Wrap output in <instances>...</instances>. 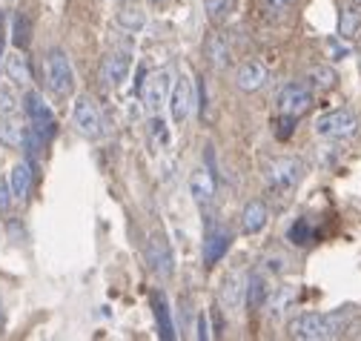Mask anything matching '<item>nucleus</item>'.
I'll list each match as a JSON object with an SVG mask.
<instances>
[{"mask_svg":"<svg viewBox=\"0 0 361 341\" xmlns=\"http://www.w3.org/2000/svg\"><path fill=\"white\" fill-rule=\"evenodd\" d=\"M12 201H15V195H12L9 181L0 178V216H6V212L12 209Z\"/></svg>","mask_w":361,"mask_h":341,"instance_id":"473e14b6","label":"nucleus"},{"mask_svg":"<svg viewBox=\"0 0 361 341\" xmlns=\"http://www.w3.org/2000/svg\"><path fill=\"white\" fill-rule=\"evenodd\" d=\"M327 49H330V52H333L336 58H344V55L350 52L347 46H341V44H336V40H327Z\"/></svg>","mask_w":361,"mask_h":341,"instance_id":"c9c22d12","label":"nucleus"},{"mask_svg":"<svg viewBox=\"0 0 361 341\" xmlns=\"http://www.w3.org/2000/svg\"><path fill=\"white\" fill-rule=\"evenodd\" d=\"M284 267H287V259L279 255V252H273V255H267L264 259V270L267 273H284Z\"/></svg>","mask_w":361,"mask_h":341,"instance_id":"72a5a7b5","label":"nucleus"},{"mask_svg":"<svg viewBox=\"0 0 361 341\" xmlns=\"http://www.w3.org/2000/svg\"><path fill=\"white\" fill-rule=\"evenodd\" d=\"M304 173H307V166L295 155H276V158H269L264 163L267 187L273 192H279V195H290L304 181Z\"/></svg>","mask_w":361,"mask_h":341,"instance_id":"f03ea898","label":"nucleus"},{"mask_svg":"<svg viewBox=\"0 0 361 341\" xmlns=\"http://www.w3.org/2000/svg\"><path fill=\"white\" fill-rule=\"evenodd\" d=\"M129 72H132V55H129V52H123V49H112V52L104 58L101 78H104L106 87H112V89L123 87V80L129 78Z\"/></svg>","mask_w":361,"mask_h":341,"instance_id":"f8f14e48","label":"nucleus"},{"mask_svg":"<svg viewBox=\"0 0 361 341\" xmlns=\"http://www.w3.org/2000/svg\"><path fill=\"white\" fill-rule=\"evenodd\" d=\"M353 4H358V6H361V0H353Z\"/></svg>","mask_w":361,"mask_h":341,"instance_id":"ea45409f","label":"nucleus"},{"mask_svg":"<svg viewBox=\"0 0 361 341\" xmlns=\"http://www.w3.org/2000/svg\"><path fill=\"white\" fill-rule=\"evenodd\" d=\"M4 69H6V75H9V80H12V83H18V87H29V80H32V69H29V61H26L23 49H18V52L6 55Z\"/></svg>","mask_w":361,"mask_h":341,"instance_id":"a211bd4d","label":"nucleus"},{"mask_svg":"<svg viewBox=\"0 0 361 341\" xmlns=\"http://www.w3.org/2000/svg\"><path fill=\"white\" fill-rule=\"evenodd\" d=\"M0 327H4V304H0Z\"/></svg>","mask_w":361,"mask_h":341,"instance_id":"4c0bfd02","label":"nucleus"},{"mask_svg":"<svg viewBox=\"0 0 361 341\" xmlns=\"http://www.w3.org/2000/svg\"><path fill=\"white\" fill-rule=\"evenodd\" d=\"M358 32H361V15L355 9H344L341 12V20H338V35L347 37V40H353Z\"/></svg>","mask_w":361,"mask_h":341,"instance_id":"cd10ccee","label":"nucleus"},{"mask_svg":"<svg viewBox=\"0 0 361 341\" xmlns=\"http://www.w3.org/2000/svg\"><path fill=\"white\" fill-rule=\"evenodd\" d=\"M149 135H152V141L169 144V132H166V123H164V118H149Z\"/></svg>","mask_w":361,"mask_h":341,"instance_id":"7c9ffc66","label":"nucleus"},{"mask_svg":"<svg viewBox=\"0 0 361 341\" xmlns=\"http://www.w3.org/2000/svg\"><path fill=\"white\" fill-rule=\"evenodd\" d=\"M287 241L295 244V247H307V244L312 241V227H310V221H307V218H298V221L287 230Z\"/></svg>","mask_w":361,"mask_h":341,"instance_id":"c85d7f7f","label":"nucleus"},{"mask_svg":"<svg viewBox=\"0 0 361 341\" xmlns=\"http://www.w3.org/2000/svg\"><path fill=\"white\" fill-rule=\"evenodd\" d=\"M350 327L347 313H304L290 321V335L301 341H330L344 335Z\"/></svg>","mask_w":361,"mask_h":341,"instance_id":"f257e3e1","label":"nucleus"},{"mask_svg":"<svg viewBox=\"0 0 361 341\" xmlns=\"http://www.w3.org/2000/svg\"><path fill=\"white\" fill-rule=\"evenodd\" d=\"M230 241H233L230 232H224V230H209L207 238H204V264H207V267L218 264L224 255H227Z\"/></svg>","mask_w":361,"mask_h":341,"instance_id":"4468645a","label":"nucleus"},{"mask_svg":"<svg viewBox=\"0 0 361 341\" xmlns=\"http://www.w3.org/2000/svg\"><path fill=\"white\" fill-rule=\"evenodd\" d=\"M47 80H49V89L61 98L75 92V69L63 49H52L47 55Z\"/></svg>","mask_w":361,"mask_h":341,"instance_id":"20e7f679","label":"nucleus"},{"mask_svg":"<svg viewBox=\"0 0 361 341\" xmlns=\"http://www.w3.org/2000/svg\"><path fill=\"white\" fill-rule=\"evenodd\" d=\"M269 284H267V278L261 275V273H252L250 278H247V304L252 307V310H258V307H264L267 304V298H269Z\"/></svg>","mask_w":361,"mask_h":341,"instance_id":"4be33fe9","label":"nucleus"},{"mask_svg":"<svg viewBox=\"0 0 361 341\" xmlns=\"http://www.w3.org/2000/svg\"><path fill=\"white\" fill-rule=\"evenodd\" d=\"M169 89H172V75L166 69H161L141 83V101L155 112L169 101Z\"/></svg>","mask_w":361,"mask_h":341,"instance_id":"9b49d317","label":"nucleus"},{"mask_svg":"<svg viewBox=\"0 0 361 341\" xmlns=\"http://www.w3.org/2000/svg\"><path fill=\"white\" fill-rule=\"evenodd\" d=\"M152 4H164V0H152Z\"/></svg>","mask_w":361,"mask_h":341,"instance_id":"58836bf2","label":"nucleus"},{"mask_svg":"<svg viewBox=\"0 0 361 341\" xmlns=\"http://www.w3.org/2000/svg\"><path fill=\"white\" fill-rule=\"evenodd\" d=\"M147 261H149L152 273H158L161 278H169V275L175 273V259H172L169 241H166L161 232H152V235H149V244H147Z\"/></svg>","mask_w":361,"mask_h":341,"instance_id":"1a4fd4ad","label":"nucleus"},{"mask_svg":"<svg viewBox=\"0 0 361 341\" xmlns=\"http://www.w3.org/2000/svg\"><path fill=\"white\" fill-rule=\"evenodd\" d=\"M190 195H192V201L198 206H207L212 201V195H215V178H212L209 169H198V173H192V178H190Z\"/></svg>","mask_w":361,"mask_h":341,"instance_id":"dca6fc26","label":"nucleus"},{"mask_svg":"<svg viewBox=\"0 0 361 341\" xmlns=\"http://www.w3.org/2000/svg\"><path fill=\"white\" fill-rule=\"evenodd\" d=\"M207 58L212 61L215 69H227L233 63V49H230L227 37H224L221 32H215V35L207 37Z\"/></svg>","mask_w":361,"mask_h":341,"instance_id":"f3484780","label":"nucleus"},{"mask_svg":"<svg viewBox=\"0 0 361 341\" xmlns=\"http://www.w3.org/2000/svg\"><path fill=\"white\" fill-rule=\"evenodd\" d=\"M115 23L118 29L129 32V35H138L144 26H147V12L138 9V6H123L118 15H115Z\"/></svg>","mask_w":361,"mask_h":341,"instance_id":"412c9836","label":"nucleus"},{"mask_svg":"<svg viewBox=\"0 0 361 341\" xmlns=\"http://www.w3.org/2000/svg\"><path fill=\"white\" fill-rule=\"evenodd\" d=\"M267 83V66L261 61H244L235 72V87L241 92H258Z\"/></svg>","mask_w":361,"mask_h":341,"instance_id":"ddd939ff","label":"nucleus"},{"mask_svg":"<svg viewBox=\"0 0 361 341\" xmlns=\"http://www.w3.org/2000/svg\"><path fill=\"white\" fill-rule=\"evenodd\" d=\"M12 44H15L18 49H26V46L32 44V20H29L23 12H18V15L12 18Z\"/></svg>","mask_w":361,"mask_h":341,"instance_id":"393cba45","label":"nucleus"},{"mask_svg":"<svg viewBox=\"0 0 361 341\" xmlns=\"http://www.w3.org/2000/svg\"><path fill=\"white\" fill-rule=\"evenodd\" d=\"M72 120L78 126V132L89 141H98L104 135V115H101V106L95 104L92 95H78L75 109H72Z\"/></svg>","mask_w":361,"mask_h":341,"instance_id":"7ed1b4c3","label":"nucleus"},{"mask_svg":"<svg viewBox=\"0 0 361 341\" xmlns=\"http://www.w3.org/2000/svg\"><path fill=\"white\" fill-rule=\"evenodd\" d=\"M23 109H26V118H29V126L43 138V141H49L58 130V120H55V112L49 109V104L43 101L40 92H26L23 98Z\"/></svg>","mask_w":361,"mask_h":341,"instance_id":"423d86ee","label":"nucleus"},{"mask_svg":"<svg viewBox=\"0 0 361 341\" xmlns=\"http://www.w3.org/2000/svg\"><path fill=\"white\" fill-rule=\"evenodd\" d=\"M192 83H190V78H184L180 75L178 80H172V89H169V115H172V120L175 123H184L187 118H190V112H192Z\"/></svg>","mask_w":361,"mask_h":341,"instance_id":"9d476101","label":"nucleus"},{"mask_svg":"<svg viewBox=\"0 0 361 341\" xmlns=\"http://www.w3.org/2000/svg\"><path fill=\"white\" fill-rule=\"evenodd\" d=\"M307 80H310V87H312V89L327 92V89H333V87H336L338 75H336V69H330V66L319 63V66H312V69L307 72Z\"/></svg>","mask_w":361,"mask_h":341,"instance_id":"b1692460","label":"nucleus"},{"mask_svg":"<svg viewBox=\"0 0 361 341\" xmlns=\"http://www.w3.org/2000/svg\"><path fill=\"white\" fill-rule=\"evenodd\" d=\"M115 4H121V0H115Z\"/></svg>","mask_w":361,"mask_h":341,"instance_id":"a19ab883","label":"nucleus"},{"mask_svg":"<svg viewBox=\"0 0 361 341\" xmlns=\"http://www.w3.org/2000/svg\"><path fill=\"white\" fill-rule=\"evenodd\" d=\"M23 132H26V126L18 120V115L0 118V144H6L9 149H20L23 147Z\"/></svg>","mask_w":361,"mask_h":341,"instance_id":"aec40b11","label":"nucleus"},{"mask_svg":"<svg viewBox=\"0 0 361 341\" xmlns=\"http://www.w3.org/2000/svg\"><path fill=\"white\" fill-rule=\"evenodd\" d=\"M198 338H209V324H207V316H198Z\"/></svg>","mask_w":361,"mask_h":341,"instance_id":"e433bc0d","label":"nucleus"},{"mask_svg":"<svg viewBox=\"0 0 361 341\" xmlns=\"http://www.w3.org/2000/svg\"><path fill=\"white\" fill-rule=\"evenodd\" d=\"M9 187H12V195L18 201H26L29 192H32V166L29 163H15L12 173H9Z\"/></svg>","mask_w":361,"mask_h":341,"instance_id":"6ab92c4d","label":"nucleus"},{"mask_svg":"<svg viewBox=\"0 0 361 341\" xmlns=\"http://www.w3.org/2000/svg\"><path fill=\"white\" fill-rule=\"evenodd\" d=\"M276 104H279V112L281 115L301 118L312 106V92L304 87V83H287V87L279 92V101Z\"/></svg>","mask_w":361,"mask_h":341,"instance_id":"0eeeda50","label":"nucleus"},{"mask_svg":"<svg viewBox=\"0 0 361 341\" xmlns=\"http://www.w3.org/2000/svg\"><path fill=\"white\" fill-rule=\"evenodd\" d=\"M295 295H298V290H293V287H281L279 292H269V298H267V304H269V316H281L293 302H295Z\"/></svg>","mask_w":361,"mask_h":341,"instance_id":"a878e982","label":"nucleus"},{"mask_svg":"<svg viewBox=\"0 0 361 341\" xmlns=\"http://www.w3.org/2000/svg\"><path fill=\"white\" fill-rule=\"evenodd\" d=\"M279 126H276V135L281 138V141H287L290 135H293V126H295V118L293 115H281L279 112V120H276Z\"/></svg>","mask_w":361,"mask_h":341,"instance_id":"2f4dec72","label":"nucleus"},{"mask_svg":"<svg viewBox=\"0 0 361 341\" xmlns=\"http://www.w3.org/2000/svg\"><path fill=\"white\" fill-rule=\"evenodd\" d=\"M204 12L212 23H224L235 12V0H204Z\"/></svg>","mask_w":361,"mask_h":341,"instance_id":"bb28decb","label":"nucleus"},{"mask_svg":"<svg viewBox=\"0 0 361 341\" xmlns=\"http://www.w3.org/2000/svg\"><path fill=\"white\" fill-rule=\"evenodd\" d=\"M18 109H20L18 95L9 87H0V118H12V115H18Z\"/></svg>","mask_w":361,"mask_h":341,"instance_id":"c756f323","label":"nucleus"},{"mask_svg":"<svg viewBox=\"0 0 361 341\" xmlns=\"http://www.w3.org/2000/svg\"><path fill=\"white\" fill-rule=\"evenodd\" d=\"M152 307H155V318H158V333H161V338L172 341V338H175V327H172V318H169V307H166L164 292H155V295H152Z\"/></svg>","mask_w":361,"mask_h":341,"instance_id":"5701e85b","label":"nucleus"},{"mask_svg":"<svg viewBox=\"0 0 361 341\" xmlns=\"http://www.w3.org/2000/svg\"><path fill=\"white\" fill-rule=\"evenodd\" d=\"M261 4H264V9L267 12H287V9H293L295 4H298V0H261Z\"/></svg>","mask_w":361,"mask_h":341,"instance_id":"f704fd0d","label":"nucleus"},{"mask_svg":"<svg viewBox=\"0 0 361 341\" xmlns=\"http://www.w3.org/2000/svg\"><path fill=\"white\" fill-rule=\"evenodd\" d=\"M267 221H269V209H267V204L264 201H250L247 206H244V212H241V230L247 232V235H255V232H261L264 227H267Z\"/></svg>","mask_w":361,"mask_h":341,"instance_id":"2eb2a0df","label":"nucleus"},{"mask_svg":"<svg viewBox=\"0 0 361 341\" xmlns=\"http://www.w3.org/2000/svg\"><path fill=\"white\" fill-rule=\"evenodd\" d=\"M315 135L333 138V141H347V138L358 135V118L347 109H333L315 120Z\"/></svg>","mask_w":361,"mask_h":341,"instance_id":"39448f33","label":"nucleus"},{"mask_svg":"<svg viewBox=\"0 0 361 341\" xmlns=\"http://www.w3.org/2000/svg\"><path fill=\"white\" fill-rule=\"evenodd\" d=\"M218 302L227 313H235L244 307L247 302V281L241 273H227L221 278V287H218Z\"/></svg>","mask_w":361,"mask_h":341,"instance_id":"6e6552de","label":"nucleus"}]
</instances>
